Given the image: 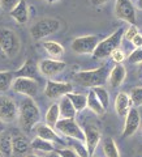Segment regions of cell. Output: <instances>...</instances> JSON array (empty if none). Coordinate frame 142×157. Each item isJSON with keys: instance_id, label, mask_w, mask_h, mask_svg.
<instances>
[{"instance_id": "cell-10", "label": "cell", "mask_w": 142, "mask_h": 157, "mask_svg": "<svg viewBox=\"0 0 142 157\" xmlns=\"http://www.w3.org/2000/svg\"><path fill=\"white\" fill-rule=\"evenodd\" d=\"M115 13L117 18L129 22L130 25H136V9L130 0H116Z\"/></svg>"}, {"instance_id": "cell-8", "label": "cell", "mask_w": 142, "mask_h": 157, "mask_svg": "<svg viewBox=\"0 0 142 157\" xmlns=\"http://www.w3.org/2000/svg\"><path fill=\"white\" fill-rule=\"evenodd\" d=\"M18 117V107L11 97L0 96V122L12 123Z\"/></svg>"}, {"instance_id": "cell-12", "label": "cell", "mask_w": 142, "mask_h": 157, "mask_svg": "<svg viewBox=\"0 0 142 157\" xmlns=\"http://www.w3.org/2000/svg\"><path fill=\"white\" fill-rule=\"evenodd\" d=\"M72 92L71 82H61V81H52L48 80L46 88H45V94L50 100H55V98L67 96L68 93Z\"/></svg>"}, {"instance_id": "cell-38", "label": "cell", "mask_w": 142, "mask_h": 157, "mask_svg": "<svg viewBox=\"0 0 142 157\" xmlns=\"http://www.w3.org/2000/svg\"><path fill=\"white\" fill-rule=\"evenodd\" d=\"M130 42H132V45H133L136 48H141L142 47V34H140V33L136 34Z\"/></svg>"}, {"instance_id": "cell-28", "label": "cell", "mask_w": 142, "mask_h": 157, "mask_svg": "<svg viewBox=\"0 0 142 157\" xmlns=\"http://www.w3.org/2000/svg\"><path fill=\"white\" fill-rule=\"evenodd\" d=\"M67 97L71 100V102L73 104V106H75L76 111H82L85 110L86 107V96L81 94V93H68Z\"/></svg>"}, {"instance_id": "cell-25", "label": "cell", "mask_w": 142, "mask_h": 157, "mask_svg": "<svg viewBox=\"0 0 142 157\" xmlns=\"http://www.w3.org/2000/svg\"><path fill=\"white\" fill-rule=\"evenodd\" d=\"M0 153L4 157H12L13 148H12V136L9 134L0 135Z\"/></svg>"}, {"instance_id": "cell-24", "label": "cell", "mask_w": 142, "mask_h": 157, "mask_svg": "<svg viewBox=\"0 0 142 157\" xmlns=\"http://www.w3.org/2000/svg\"><path fill=\"white\" fill-rule=\"evenodd\" d=\"M43 47H45L48 55L52 58H61L64 55V47L55 41H45L43 42Z\"/></svg>"}, {"instance_id": "cell-6", "label": "cell", "mask_w": 142, "mask_h": 157, "mask_svg": "<svg viewBox=\"0 0 142 157\" xmlns=\"http://www.w3.org/2000/svg\"><path fill=\"white\" fill-rule=\"evenodd\" d=\"M12 89L16 93H20V94H24L29 98H34L38 94L39 84H38V80H34V78L16 77L13 80Z\"/></svg>"}, {"instance_id": "cell-3", "label": "cell", "mask_w": 142, "mask_h": 157, "mask_svg": "<svg viewBox=\"0 0 142 157\" xmlns=\"http://www.w3.org/2000/svg\"><path fill=\"white\" fill-rule=\"evenodd\" d=\"M123 37H124V30L123 29H117L110 37H107L106 39L98 43V46L95 47L94 52H93V56L95 59H104L107 56H110L111 52L120 46Z\"/></svg>"}, {"instance_id": "cell-40", "label": "cell", "mask_w": 142, "mask_h": 157, "mask_svg": "<svg viewBox=\"0 0 142 157\" xmlns=\"http://www.w3.org/2000/svg\"><path fill=\"white\" fill-rule=\"evenodd\" d=\"M46 157H60V155H59L57 152L53 151V152H50V153H47Z\"/></svg>"}, {"instance_id": "cell-36", "label": "cell", "mask_w": 142, "mask_h": 157, "mask_svg": "<svg viewBox=\"0 0 142 157\" xmlns=\"http://www.w3.org/2000/svg\"><path fill=\"white\" fill-rule=\"evenodd\" d=\"M73 151L76 152V155L78 157H90L89 153H87L86 147H82L80 144H75V145H73Z\"/></svg>"}, {"instance_id": "cell-39", "label": "cell", "mask_w": 142, "mask_h": 157, "mask_svg": "<svg viewBox=\"0 0 142 157\" xmlns=\"http://www.w3.org/2000/svg\"><path fill=\"white\" fill-rule=\"evenodd\" d=\"M108 2H111V0H91V4L94 7H100V6H104V4H107Z\"/></svg>"}, {"instance_id": "cell-30", "label": "cell", "mask_w": 142, "mask_h": 157, "mask_svg": "<svg viewBox=\"0 0 142 157\" xmlns=\"http://www.w3.org/2000/svg\"><path fill=\"white\" fill-rule=\"evenodd\" d=\"M94 93L95 96L98 97V100L100 101V104L103 105L104 109H107L110 105V96H108V92H107V89H104L103 86H95L94 89Z\"/></svg>"}, {"instance_id": "cell-44", "label": "cell", "mask_w": 142, "mask_h": 157, "mask_svg": "<svg viewBox=\"0 0 142 157\" xmlns=\"http://www.w3.org/2000/svg\"><path fill=\"white\" fill-rule=\"evenodd\" d=\"M26 157H39V156H37V155H27Z\"/></svg>"}, {"instance_id": "cell-43", "label": "cell", "mask_w": 142, "mask_h": 157, "mask_svg": "<svg viewBox=\"0 0 142 157\" xmlns=\"http://www.w3.org/2000/svg\"><path fill=\"white\" fill-rule=\"evenodd\" d=\"M46 2H47V3H57L59 0H46Z\"/></svg>"}, {"instance_id": "cell-2", "label": "cell", "mask_w": 142, "mask_h": 157, "mask_svg": "<svg viewBox=\"0 0 142 157\" xmlns=\"http://www.w3.org/2000/svg\"><path fill=\"white\" fill-rule=\"evenodd\" d=\"M108 70L107 67H99L96 70L91 71H80L75 75L76 81L82 86L87 88H95V86H103L108 78Z\"/></svg>"}, {"instance_id": "cell-46", "label": "cell", "mask_w": 142, "mask_h": 157, "mask_svg": "<svg viewBox=\"0 0 142 157\" xmlns=\"http://www.w3.org/2000/svg\"><path fill=\"white\" fill-rule=\"evenodd\" d=\"M0 12H2V7H0Z\"/></svg>"}, {"instance_id": "cell-4", "label": "cell", "mask_w": 142, "mask_h": 157, "mask_svg": "<svg viewBox=\"0 0 142 157\" xmlns=\"http://www.w3.org/2000/svg\"><path fill=\"white\" fill-rule=\"evenodd\" d=\"M0 47L7 58H14L20 52L21 42L13 30L8 28H0Z\"/></svg>"}, {"instance_id": "cell-15", "label": "cell", "mask_w": 142, "mask_h": 157, "mask_svg": "<svg viewBox=\"0 0 142 157\" xmlns=\"http://www.w3.org/2000/svg\"><path fill=\"white\" fill-rule=\"evenodd\" d=\"M14 77H29V78H34V80H38L39 77V68L38 66L34 63L31 59H27V60L24 63V64L18 68L16 72H13Z\"/></svg>"}, {"instance_id": "cell-33", "label": "cell", "mask_w": 142, "mask_h": 157, "mask_svg": "<svg viewBox=\"0 0 142 157\" xmlns=\"http://www.w3.org/2000/svg\"><path fill=\"white\" fill-rule=\"evenodd\" d=\"M110 56L112 58V60H114L115 63H117V64H121V63L124 62V59H125V54H124V51L121 50L120 47H117V48H115V50L111 52Z\"/></svg>"}, {"instance_id": "cell-23", "label": "cell", "mask_w": 142, "mask_h": 157, "mask_svg": "<svg viewBox=\"0 0 142 157\" xmlns=\"http://www.w3.org/2000/svg\"><path fill=\"white\" fill-rule=\"evenodd\" d=\"M30 148L37 151V152H43V153H50V152H53L55 148H53V144L51 141L45 140L42 137L37 136L35 139H33L30 141Z\"/></svg>"}, {"instance_id": "cell-31", "label": "cell", "mask_w": 142, "mask_h": 157, "mask_svg": "<svg viewBox=\"0 0 142 157\" xmlns=\"http://www.w3.org/2000/svg\"><path fill=\"white\" fill-rule=\"evenodd\" d=\"M130 102L134 107L142 106V86H136L130 90Z\"/></svg>"}, {"instance_id": "cell-13", "label": "cell", "mask_w": 142, "mask_h": 157, "mask_svg": "<svg viewBox=\"0 0 142 157\" xmlns=\"http://www.w3.org/2000/svg\"><path fill=\"white\" fill-rule=\"evenodd\" d=\"M140 124H141L140 111L136 107H132V109H129L128 114L125 115V126L123 131V137L133 136L137 132V130L140 128Z\"/></svg>"}, {"instance_id": "cell-5", "label": "cell", "mask_w": 142, "mask_h": 157, "mask_svg": "<svg viewBox=\"0 0 142 157\" xmlns=\"http://www.w3.org/2000/svg\"><path fill=\"white\" fill-rule=\"evenodd\" d=\"M60 26L61 22L57 18H52V17L42 18L30 28V34L34 39H43L53 33H56L60 29Z\"/></svg>"}, {"instance_id": "cell-41", "label": "cell", "mask_w": 142, "mask_h": 157, "mask_svg": "<svg viewBox=\"0 0 142 157\" xmlns=\"http://www.w3.org/2000/svg\"><path fill=\"white\" fill-rule=\"evenodd\" d=\"M7 56H5V54L3 52V50H2V47H0V62L2 60H4V59H5Z\"/></svg>"}, {"instance_id": "cell-35", "label": "cell", "mask_w": 142, "mask_h": 157, "mask_svg": "<svg viewBox=\"0 0 142 157\" xmlns=\"http://www.w3.org/2000/svg\"><path fill=\"white\" fill-rule=\"evenodd\" d=\"M136 34H138V29H137L136 25H132V26H129V28L124 32V38L126 39V41H132Z\"/></svg>"}, {"instance_id": "cell-42", "label": "cell", "mask_w": 142, "mask_h": 157, "mask_svg": "<svg viewBox=\"0 0 142 157\" xmlns=\"http://www.w3.org/2000/svg\"><path fill=\"white\" fill-rule=\"evenodd\" d=\"M137 7H138L142 11V0H137Z\"/></svg>"}, {"instance_id": "cell-1", "label": "cell", "mask_w": 142, "mask_h": 157, "mask_svg": "<svg viewBox=\"0 0 142 157\" xmlns=\"http://www.w3.org/2000/svg\"><path fill=\"white\" fill-rule=\"evenodd\" d=\"M39 118H41V111L33 98L27 97L26 100H24L18 109V121L22 128L29 132L34 126L38 124Z\"/></svg>"}, {"instance_id": "cell-19", "label": "cell", "mask_w": 142, "mask_h": 157, "mask_svg": "<svg viewBox=\"0 0 142 157\" xmlns=\"http://www.w3.org/2000/svg\"><path fill=\"white\" fill-rule=\"evenodd\" d=\"M11 16L14 21H17L18 24H26L29 20V8L27 3L25 0H20V3L14 7L11 12Z\"/></svg>"}, {"instance_id": "cell-9", "label": "cell", "mask_w": 142, "mask_h": 157, "mask_svg": "<svg viewBox=\"0 0 142 157\" xmlns=\"http://www.w3.org/2000/svg\"><path fill=\"white\" fill-rule=\"evenodd\" d=\"M98 43V36H84L73 39L71 47L76 54H93Z\"/></svg>"}, {"instance_id": "cell-16", "label": "cell", "mask_w": 142, "mask_h": 157, "mask_svg": "<svg viewBox=\"0 0 142 157\" xmlns=\"http://www.w3.org/2000/svg\"><path fill=\"white\" fill-rule=\"evenodd\" d=\"M125 77H126V70H125V67L123 64H116L110 71L107 81H108L110 86H112V88H119L124 82Z\"/></svg>"}, {"instance_id": "cell-17", "label": "cell", "mask_w": 142, "mask_h": 157, "mask_svg": "<svg viewBox=\"0 0 142 157\" xmlns=\"http://www.w3.org/2000/svg\"><path fill=\"white\" fill-rule=\"evenodd\" d=\"M35 131H37V136L42 137V139H45V140H48V141H51V143H57V144L63 143L60 136L56 134L55 128H52V127H50L48 124H37Z\"/></svg>"}, {"instance_id": "cell-14", "label": "cell", "mask_w": 142, "mask_h": 157, "mask_svg": "<svg viewBox=\"0 0 142 157\" xmlns=\"http://www.w3.org/2000/svg\"><path fill=\"white\" fill-rule=\"evenodd\" d=\"M84 134H85V144L87 153H89V156H93L102 139L100 131L94 124H86L84 128Z\"/></svg>"}, {"instance_id": "cell-22", "label": "cell", "mask_w": 142, "mask_h": 157, "mask_svg": "<svg viewBox=\"0 0 142 157\" xmlns=\"http://www.w3.org/2000/svg\"><path fill=\"white\" fill-rule=\"evenodd\" d=\"M59 110H60V117L61 119H75L76 117V109L73 104L71 102V100L67 96L61 97L60 105H59Z\"/></svg>"}, {"instance_id": "cell-20", "label": "cell", "mask_w": 142, "mask_h": 157, "mask_svg": "<svg viewBox=\"0 0 142 157\" xmlns=\"http://www.w3.org/2000/svg\"><path fill=\"white\" fill-rule=\"evenodd\" d=\"M86 107H89V109L94 113V114H96L98 117L104 115V113L107 110L103 107V105L100 104V101L98 100V97L95 96V93L93 89L87 93V96H86Z\"/></svg>"}, {"instance_id": "cell-21", "label": "cell", "mask_w": 142, "mask_h": 157, "mask_svg": "<svg viewBox=\"0 0 142 157\" xmlns=\"http://www.w3.org/2000/svg\"><path fill=\"white\" fill-rule=\"evenodd\" d=\"M12 148H13V153L26 155L29 149H30V141L24 135H16L12 137Z\"/></svg>"}, {"instance_id": "cell-26", "label": "cell", "mask_w": 142, "mask_h": 157, "mask_svg": "<svg viewBox=\"0 0 142 157\" xmlns=\"http://www.w3.org/2000/svg\"><path fill=\"white\" fill-rule=\"evenodd\" d=\"M59 117H60V110H59L57 104H52L46 113V124H48L52 128H55L56 123L59 122Z\"/></svg>"}, {"instance_id": "cell-7", "label": "cell", "mask_w": 142, "mask_h": 157, "mask_svg": "<svg viewBox=\"0 0 142 157\" xmlns=\"http://www.w3.org/2000/svg\"><path fill=\"white\" fill-rule=\"evenodd\" d=\"M55 130L59 131L60 134H63L67 137H71V139H76L78 141H85V134L84 130H81V127L78 126L75 119H61L59 121Z\"/></svg>"}, {"instance_id": "cell-18", "label": "cell", "mask_w": 142, "mask_h": 157, "mask_svg": "<svg viewBox=\"0 0 142 157\" xmlns=\"http://www.w3.org/2000/svg\"><path fill=\"white\" fill-rule=\"evenodd\" d=\"M130 105H132V102H130V97L128 93H125V92L117 93L116 100H115V110L117 113V115L125 117L130 109Z\"/></svg>"}, {"instance_id": "cell-45", "label": "cell", "mask_w": 142, "mask_h": 157, "mask_svg": "<svg viewBox=\"0 0 142 157\" xmlns=\"http://www.w3.org/2000/svg\"><path fill=\"white\" fill-rule=\"evenodd\" d=\"M0 157H4V156H3V155H2V153H0Z\"/></svg>"}, {"instance_id": "cell-32", "label": "cell", "mask_w": 142, "mask_h": 157, "mask_svg": "<svg viewBox=\"0 0 142 157\" xmlns=\"http://www.w3.org/2000/svg\"><path fill=\"white\" fill-rule=\"evenodd\" d=\"M128 60L133 64H140L142 63V47L141 48H136L134 51L130 52V55L128 56Z\"/></svg>"}, {"instance_id": "cell-27", "label": "cell", "mask_w": 142, "mask_h": 157, "mask_svg": "<svg viewBox=\"0 0 142 157\" xmlns=\"http://www.w3.org/2000/svg\"><path fill=\"white\" fill-rule=\"evenodd\" d=\"M103 152L106 157H120L119 148L112 137H106L103 140Z\"/></svg>"}, {"instance_id": "cell-34", "label": "cell", "mask_w": 142, "mask_h": 157, "mask_svg": "<svg viewBox=\"0 0 142 157\" xmlns=\"http://www.w3.org/2000/svg\"><path fill=\"white\" fill-rule=\"evenodd\" d=\"M18 3H20V0H0V7H2L3 11L11 12Z\"/></svg>"}, {"instance_id": "cell-37", "label": "cell", "mask_w": 142, "mask_h": 157, "mask_svg": "<svg viewBox=\"0 0 142 157\" xmlns=\"http://www.w3.org/2000/svg\"><path fill=\"white\" fill-rule=\"evenodd\" d=\"M56 152L60 155V157H78L76 155V152L71 148H63V149H59Z\"/></svg>"}, {"instance_id": "cell-29", "label": "cell", "mask_w": 142, "mask_h": 157, "mask_svg": "<svg viewBox=\"0 0 142 157\" xmlns=\"http://www.w3.org/2000/svg\"><path fill=\"white\" fill-rule=\"evenodd\" d=\"M14 75L11 71H0V92H7L12 86Z\"/></svg>"}, {"instance_id": "cell-11", "label": "cell", "mask_w": 142, "mask_h": 157, "mask_svg": "<svg viewBox=\"0 0 142 157\" xmlns=\"http://www.w3.org/2000/svg\"><path fill=\"white\" fill-rule=\"evenodd\" d=\"M65 67H67L65 63L57 60V59H43L38 64L39 72L46 77H53L59 75L60 72L65 70Z\"/></svg>"}]
</instances>
